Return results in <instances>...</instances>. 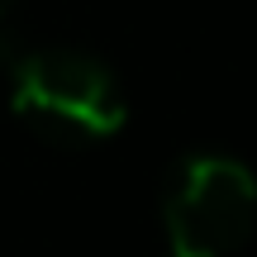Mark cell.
Masks as SVG:
<instances>
[{
  "mask_svg": "<svg viewBox=\"0 0 257 257\" xmlns=\"http://www.w3.org/2000/svg\"><path fill=\"white\" fill-rule=\"evenodd\" d=\"M10 110L48 143H100L124 128V91L100 57L81 48H19L10 67Z\"/></svg>",
  "mask_w": 257,
  "mask_h": 257,
  "instance_id": "cell-1",
  "label": "cell"
},
{
  "mask_svg": "<svg viewBox=\"0 0 257 257\" xmlns=\"http://www.w3.org/2000/svg\"><path fill=\"white\" fill-rule=\"evenodd\" d=\"M167 243L176 257H224L257 224V176L238 157L191 153L167 181Z\"/></svg>",
  "mask_w": 257,
  "mask_h": 257,
  "instance_id": "cell-2",
  "label": "cell"
},
{
  "mask_svg": "<svg viewBox=\"0 0 257 257\" xmlns=\"http://www.w3.org/2000/svg\"><path fill=\"white\" fill-rule=\"evenodd\" d=\"M15 57H19V48H15V43H10V38H5V34H0V76H5V72H10V67H15Z\"/></svg>",
  "mask_w": 257,
  "mask_h": 257,
  "instance_id": "cell-3",
  "label": "cell"
},
{
  "mask_svg": "<svg viewBox=\"0 0 257 257\" xmlns=\"http://www.w3.org/2000/svg\"><path fill=\"white\" fill-rule=\"evenodd\" d=\"M10 5H15V0H0V19H5V15H10Z\"/></svg>",
  "mask_w": 257,
  "mask_h": 257,
  "instance_id": "cell-4",
  "label": "cell"
}]
</instances>
